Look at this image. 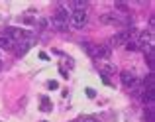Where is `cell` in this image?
Masks as SVG:
<instances>
[{"label":"cell","mask_w":155,"mask_h":122,"mask_svg":"<svg viewBox=\"0 0 155 122\" xmlns=\"http://www.w3.org/2000/svg\"><path fill=\"white\" fill-rule=\"evenodd\" d=\"M49 89H57V81H49Z\"/></svg>","instance_id":"ffe728a7"},{"label":"cell","mask_w":155,"mask_h":122,"mask_svg":"<svg viewBox=\"0 0 155 122\" xmlns=\"http://www.w3.org/2000/svg\"><path fill=\"white\" fill-rule=\"evenodd\" d=\"M84 122H98V120H96V118H87Z\"/></svg>","instance_id":"44dd1931"},{"label":"cell","mask_w":155,"mask_h":122,"mask_svg":"<svg viewBox=\"0 0 155 122\" xmlns=\"http://www.w3.org/2000/svg\"><path fill=\"white\" fill-rule=\"evenodd\" d=\"M39 57H41L43 61H47V59H49V57H47V53H45V51H41V53H39Z\"/></svg>","instance_id":"d6986e66"},{"label":"cell","mask_w":155,"mask_h":122,"mask_svg":"<svg viewBox=\"0 0 155 122\" xmlns=\"http://www.w3.org/2000/svg\"><path fill=\"white\" fill-rule=\"evenodd\" d=\"M100 22L106 24V26H114V24H124L126 20L120 18L118 14H114V10H112V12H108V14H102V16H100Z\"/></svg>","instance_id":"ba28073f"},{"label":"cell","mask_w":155,"mask_h":122,"mask_svg":"<svg viewBox=\"0 0 155 122\" xmlns=\"http://www.w3.org/2000/svg\"><path fill=\"white\" fill-rule=\"evenodd\" d=\"M6 36H10L14 42H24V39H34V32H28V30H22V28H8L4 32Z\"/></svg>","instance_id":"277c9868"},{"label":"cell","mask_w":155,"mask_h":122,"mask_svg":"<svg viewBox=\"0 0 155 122\" xmlns=\"http://www.w3.org/2000/svg\"><path fill=\"white\" fill-rule=\"evenodd\" d=\"M130 38H132V28H130V30H122V32H118V34H114V38L110 39L108 46L110 47H124L126 43L130 42Z\"/></svg>","instance_id":"5b68a950"},{"label":"cell","mask_w":155,"mask_h":122,"mask_svg":"<svg viewBox=\"0 0 155 122\" xmlns=\"http://www.w3.org/2000/svg\"><path fill=\"white\" fill-rule=\"evenodd\" d=\"M87 95H88V97H91V99H94V97H96V93H94V89H87Z\"/></svg>","instance_id":"ac0fdd59"},{"label":"cell","mask_w":155,"mask_h":122,"mask_svg":"<svg viewBox=\"0 0 155 122\" xmlns=\"http://www.w3.org/2000/svg\"><path fill=\"white\" fill-rule=\"evenodd\" d=\"M141 99H143V103H147V104H155V91L153 89H143Z\"/></svg>","instance_id":"8fae6325"},{"label":"cell","mask_w":155,"mask_h":122,"mask_svg":"<svg viewBox=\"0 0 155 122\" xmlns=\"http://www.w3.org/2000/svg\"><path fill=\"white\" fill-rule=\"evenodd\" d=\"M88 22V12L87 10H73L69 16V24H71L75 30H83Z\"/></svg>","instance_id":"7a4b0ae2"},{"label":"cell","mask_w":155,"mask_h":122,"mask_svg":"<svg viewBox=\"0 0 155 122\" xmlns=\"http://www.w3.org/2000/svg\"><path fill=\"white\" fill-rule=\"evenodd\" d=\"M31 43H34V39H24V42H16L12 49H16V55H18V57H22V55H26V53H28V49L31 47Z\"/></svg>","instance_id":"9c48e42d"},{"label":"cell","mask_w":155,"mask_h":122,"mask_svg":"<svg viewBox=\"0 0 155 122\" xmlns=\"http://www.w3.org/2000/svg\"><path fill=\"white\" fill-rule=\"evenodd\" d=\"M41 103H43V104H41V110H45V112H47V110L51 108V107H49V100H47V99H41Z\"/></svg>","instance_id":"2e32d148"},{"label":"cell","mask_w":155,"mask_h":122,"mask_svg":"<svg viewBox=\"0 0 155 122\" xmlns=\"http://www.w3.org/2000/svg\"><path fill=\"white\" fill-rule=\"evenodd\" d=\"M98 69L102 71V75H106V73H108V75H114V71H116V67L110 65L108 61H98Z\"/></svg>","instance_id":"7c38bea8"},{"label":"cell","mask_w":155,"mask_h":122,"mask_svg":"<svg viewBox=\"0 0 155 122\" xmlns=\"http://www.w3.org/2000/svg\"><path fill=\"white\" fill-rule=\"evenodd\" d=\"M120 79H122V83H124V87L130 89V91H132V89L136 87L137 83H141V81L137 79L134 73H130V71H122V73H120Z\"/></svg>","instance_id":"8992f818"},{"label":"cell","mask_w":155,"mask_h":122,"mask_svg":"<svg viewBox=\"0 0 155 122\" xmlns=\"http://www.w3.org/2000/svg\"><path fill=\"white\" fill-rule=\"evenodd\" d=\"M0 69H2V61H0Z\"/></svg>","instance_id":"7402d4cb"},{"label":"cell","mask_w":155,"mask_h":122,"mask_svg":"<svg viewBox=\"0 0 155 122\" xmlns=\"http://www.w3.org/2000/svg\"><path fill=\"white\" fill-rule=\"evenodd\" d=\"M69 8H77V10H87V8H88V2H84V0H75V2H69Z\"/></svg>","instance_id":"4fadbf2b"},{"label":"cell","mask_w":155,"mask_h":122,"mask_svg":"<svg viewBox=\"0 0 155 122\" xmlns=\"http://www.w3.org/2000/svg\"><path fill=\"white\" fill-rule=\"evenodd\" d=\"M14 39L10 38V36H6V34H0V49H12L14 47Z\"/></svg>","instance_id":"30bf717a"},{"label":"cell","mask_w":155,"mask_h":122,"mask_svg":"<svg viewBox=\"0 0 155 122\" xmlns=\"http://www.w3.org/2000/svg\"><path fill=\"white\" fill-rule=\"evenodd\" d=\"M47 24H49V20L41 18V20H39V30H45V28H47Z\"/></svg>","instance_id":"e0dca14e"},{"label":"cell","mask_w":155,"mask_h":122,"mask_svg":"<svg viewBox=\"0 0 155 122\" xmlns=\"http://www.w3.org/2000/svg\"><path fill=\"white\" fill-rule=\"evenodd\" d=\"M137 49H141L143 53H149V51H153V34L151 32H141V34H137Z\"/></svg>","instance_id":"3957f363"},{"label":"cell","mask_w":155,"mask_h":122,"mask_svg":"<svg viewBox=\"0 0 155 122\" xmlns=\"http://www.w3.org/2000/svg\"><path fill=\"white\" fill-rule=\"evenodd\" d=\"M83 47H84V51H87L91 57H94V53H96V47H94V46H91L88 42H84V43H83Z\"/></svg>","instance_id":"5bb4252c"},{"label":"cell","mask_w":155,"mask_h":122,"mask_svg":"<svg viewBox=\"0 0 155 122\" xmlns=\"http://www.w3.org/2000/svg\"><path fill=\"white\" fill-rule=\"evenodd\" d=\"M112 57V47L108 43H102V46H96V53H94V59L98 61H108Z\"/></svg>","instance_id":"52a82bcc"},{"label":"cell","mask_w":155,"mask_h":122,"mask_svg":"<svg viewBox=\"0 0 155 122\" xmlns=\"http://www.w3.org/2000/svg\"><path fill=\"white\" fill-rule=\"evenodd\" d=\"M145 116H147V122H153V118H155V116H153V104H149V107H147Z\"/></svg>","instance_id":"9a60e30c"},{"label":"cell","mask_w":155,"mask_h":122,"mask_svg":"<svg viewBox=\"0 0 155 122\" xmlns=\"http://www.w3.org/2000/svg\"><path fill=\"white\" fill-rule=\"evenodd\" d=\"M69 16H71V10H69V4L61 2L55 10V16L49 20V24L55 28L57 32H67L69 28Z\"/></svg>","instance_id":"6da1fadb"}]
</instances>
